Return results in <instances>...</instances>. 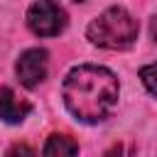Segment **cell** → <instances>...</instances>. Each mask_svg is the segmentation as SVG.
Instances as JSON below:
<instances>
[{
	"mask_svg": "<svg viewBox=\"0 0 157 157\" xmlns=\"http://www.w3.org/2000/svg\"><path fill=\"white\" fill-rule=\"evenodd\" d=\"M29 110H32V105L25 98H20L12 88L0 86V120L15 125V123H22L29 115Z\"/></svg>",
	"mask_w": 157,
	"mask_h": 157,
	"instance_id": "obj_5",
	"label": "cell"
},
{
	"mask_svg": "<svg viewBox=\"0 0 157 157\" xmlns=\"http://www.w3.org/2000/svg\"><path fill=\"white\" fill-rule=\"evenodd\" d=\"M66 12L54 0H37L27 10V27L37 37H56L66 29Z\"/></svg>",
	"mask_w": 157,
	"mask_h": 157,
	"instance_id": "obj_3",
	"label": "cell"
},
{
	"mask_svg": "<svg viewBox=\"0 0 157 157\" xmlns=\"http://www.w3.org/2000/svg\"><path fill=\"white\" fill-rule=\"evenodd\" d=\"M76 152H78V142H74L69 135H52L42 147V155L47 157H69Z\"/></svg>",
	"mask_w": 157,
	"mask_h": 157,
	"instance_id": "obj_6",
	"label": "cell"
},
{
	"mask_svg": "<svg viewBox=\"0 0 157 157\" xmlns=\"http://www.w3.org/2000/svg\"><path fill=\"white\" fill-rule=\"evenodd\" d=\"M150 32H152V39L157 42V17H152V22H150Z\"/></svg>",
	"mask_w": 157,
	"mask_h": 157,
	"instance_id": "obj_9",
	"label": "cell"
},
{
	"mask_svg": "<svg viewBox=\"0 0 157 157\" xmlns=\"http://www.w3.org/2000/svg\"><path fill=\"white\" fill-rule=\"evenodd\" d=\"M140 78H142L145 88H147V91L157 98V61H155V64L142 66V69H140Z\"/></svg>",
	"mask_w": 157,
	"mask_h": 157,
	"instance_id": "obj_7",
	"label": "cell"
},
{
	"mask_svg": "<svg viewBox=\"0 0 157 157\" xmlns=\"http://www.w3.org/2000/svg\"><path fill=\"white\" fill-rule=\"evenodd\" d=\"M15 152H25V155H32V150H29V147H22V145H17V147H12V150H10V155H15Z\"/></svg>",
	"mask_w": 157,
	"mask_h": 157,
	"instance_id": "obj_8",
	"label": "cell"
},
{
	"mask_svg": "<svg viewBox=\"0 0 157 157\" xmlns=\"http://www.w3.org/2000/svg\"><path fill=\"white\" fill-rule=\"evenodd\" d=\"M118 78L110 69L98 64L74 66L64 78V103L81 123H101L118 103Z\"/></svg>",
	"mask_w": 157,
	"mask_h": 157,
	"instance_id": "obj_1",
	"label": "cell"
},
{
	"mask_svg": "<svg viewBox=\"0 0 157 157\" xmlns=\"http://www.w3.org/2000/svg\"><path fill=\"white\" fill-rule=\"evenodd\" d=\"M137 32H140L137 20L125 7H108L88 25L86 37L96 47L120 52V49L132 47V42L137 39Z\"/></svg>",
	"mask_w": 157,
	"mask_h": 157,
	"instance_id": "obj_2",
	"label": "cell"
},
{
	"mask_svg": "<svg viewBox=\"0 0 157 157\" xmlns=\"http://www.w3.org/2000/svg\"><path fill=\"white\" fill-rule=\"evenodd\" d=\"M76 2H83V0H76Z\"/></svg>",
	"mask_w": 157,
	"mask_h": 157,
	"instance_id": "obj_10",
	"label": "cell"
},
{
	"mask_svg": "<svg viewBox=\"0 0 157 157\" xmlns=\"http://www.w3.org/2000/svg\"><path fill=\"white\" fill-rule=\"evenodd\" d=\"M47 71H49V54L39 47H32V49L22 52L17 64H15V74H17L20 83L27 86V88L39 86L47 78Z\"/></svg>",
	"mask_w": 157,
	"mask_h": 157,
	"instance_id": "obj_4",
	"label": "cell"
}]
</instances>
